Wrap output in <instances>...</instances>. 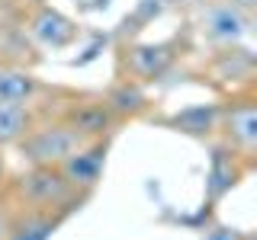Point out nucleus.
I'll list each match as a JSON object with an SVG mask.
<instances>
[{"label":"nucleus","instance_id":"obj_1","mask_svg":"<svg viewBox=\"0 0 257 240\" xmlns=\"http://www.w3.org/2000/svg\"><path fill=\"white\" fill-rule=\"evenodd\" d=\"M77 144H80L77 128H45V132H39L36 138L23 144V150H26V157L39 160V164H52V160L71 157Z\"/></svg>","mask_w":257,"mask_h":240},{"label":"nucleus","instance_id":"obj_2","mask_svg":"<svg viewBox=\"0 0 257 240\" xmlns=\"http://www.w3.org/2000/svg\"><path fill=\"white\" fill-rule=\"evenodd\" d=\"M23 192H26L32 202H58V198H64V192H68V182L55 170H36L23 180Z\"/></svg>","mask_w":257,"mask_h":240},{"label":"nucleus","instance_id":"obj_3","mask_svg":"<svg viewBox=\"0 0 257 240\" xmlns=\"http://www.w3.org/2000/svg\"><path fill=\"white\" fill-rule=\"evenodd\" d=\"M29 128V112L23 102H0V141H16Z\"/></svg>","mask_w":257,"mask_h":240},{"label":"nucleus","instance_id":"obj_4","mask_svg":"<svg viewBox=\"0 0 257 240\" xmlns=\"http://www.w3.org/2000/svg\"><path fill=\"white\" fill-rule=\"evenodd\" d=\"M36 32H39V38H42V42H48V45H64L71 36H74L71 22L64 20V16L52 13V10H45V13L36 20Z\"/></svg>","mask_w":257,"mask_h":240},{"label":"nucleus","instance_id":"obj_5","mask_svg":"<svg viewBox=\"0 0 257 240\" xmlns=\"http://www.w3.org/2000/svg\"><path fill=\"white\" fill-rule=\"evenodd\" d=\"M32 93V80L20 70H0V102H23Z\"/></svg>","mask_w":257,"mask_h":240},{"label":"nucleus","instance_id":"obj_6","mask_svg":"<svg viewBox=\"0 0 257 240\" xmlns=\"http://www.w3.org/2000/svg\"><path fill=\"white\" fill-rule=\"evenodd\" d=\"M96 173H100V150H87L68 160V176L74 182H93Z\"/></svg>","mask_w":257,"mask_h":240},{"label":"nucleus","instance_id":"obj_7","mask_svg":"<svg viewBox=\"0 0 257 240\" xmlns=\"http://www.w3.org/2000/svg\"><path fill=\"white\" fill-rule=\"evenodd\" d=\"M231 134L241 138L244 144H251L257 138V116H254V109H238L235 116H231Z\"/></svg>","mask_w":257,"mask_h":240},{"label":"nucleus","instance_id":"obj_8","mask_svg":"<svg viewBox=\"0 0 257 240\" xmlns=\"http://www.w3.org/2000/svg\"><path fill=\"white\" fill-rule=\"evenodd\" d=\"M212 32L215 36H241V20L231 10H215L212 13Z\"/></svg>","mask_w":257,"mask_h":240},{"label":"nucleus","instance_id":"obj_9","mask_svg":"<svg viewBox=\"0 0 257 240\" xmlns=\"http://www.w3.org/2000/svg\"><path fill=\"white\" fill-rule=\"evenodd\" d=\"M74 125L80 132H100V128L106 125V112L103 109H84V112L74 116Z\"/></svg>","mask_w":257,"mask_h":240},{"label":"nucleus","instance_id":"obj_10","mask_svg":"<svg viewBox=\"0 0 257 240\" xmlns=\"http://www.w3.org/2000/svg\"><path fill=\"white\" fill-rule=\"evenodd\" d=\"M209 122H212V112L209 109H196V112H187V116L177 118V125H183L187 132H206Z\"/></svg>","mask_w":257,"mask_h":240},{"label":"nucleus","instance_id":"obj_11","mask_svg":"<svg viewBox=\"0 0 257 240\" xmlns=\"http://www.w3.org/2000/svg\"><path fill=\"white\" fill-rule=\"evenodd\" d=\"M116 106L119 109H139L142 106V96L135 93V90H119L116 93Z\"/></svg>","mask_w":257,"mask_h":240},{"label":"nucleus","instance_id":"obj_12","mask_svg":"<svg viewBox=\"0 0 257 240\" xmlns=\"http://www.w3.org/2000/svg\"><path fill=\"white\" fill-rule=\"evenodd\" d=\"M48 224H32V228H23V234H16L13 240H45L48 237Z\"/></svg>","mask_w":257,"mask_h":240},{"label":"nucleus","instance_id":"obj_13","mask_svg":"<svg viewBox=\"0 0 257 240\" xmlns=\"http://www.w3.org/2000/svg\"><path fill=\"white\" fill-rule=\"evenodd\" d=\"M238 4H244V6H247V4H254V0H238Z\"/></svg>","mask_w":257,"mask_h":240},{"label":"nucleus","instance_id":"obj_14","mask_svg":"<svg viewBox=\"0 0 257 240\" xmlns=\"http://www.w3.org/2000/svg\"><path fill=\"white\" fill-rule=\"evenodd\" d=\"M0 237H4V228H0Z\"/></svg>","mask_w":257,"mask_h":240}]
</instances>
